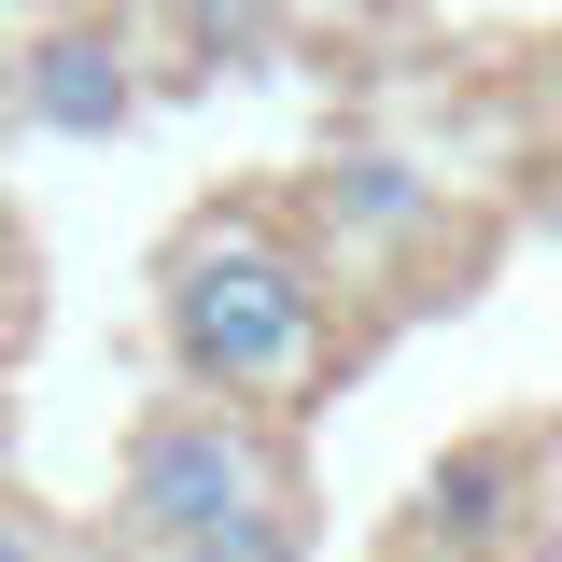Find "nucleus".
<instances>
[{
  "label": "nucleus",
  "mask_w": 562,
  "mask_h": 562,
  "mask_svg": "<svg viewBox=\"0 0 562 562\" xmlns=\"http://www.w3.org/2000/svg\"><path fill=\"white\" fill-rule=\"evenodd\" d=\"M155 324L183 351V380L225 408H310L338 324H324V268L281 239L268 211H198L169 254H155Z\"/></svg>",
  "instance_id": "f257e3e1"
},
{
  "label": "nucleus",
  "mask_w": 562,
  "mask_h": 562,
  "mask_svg": "<svg viewBox=\"0 0 562 562\" xmlns=\"http://www.w3.org/2000/svg\"><path fill=\"white\" fill-rule=\"evenodd\" d=\"M127 549L140 562H310V492L268 408H155L127 436Z\"/></svg>",
  "instance_id": "f03ea898"
},
{
  "label": "nucleus",
  "mask_w": 562,
  "mask_h": 562,
  "mask_svg": "<svg viewBox=\"0 0 562 562\" xmlns=\"http://www.w3.org/2000/svg\"><path fill=\"white\" fill-rule=\"evenodd\" d=\"M127 57H113V29H43V43H14V127H85L113 140L127 127Z\"/></svg>",
  "instance_id": "7ed1b4c3"
},
{
  "label": "nucleus",
  "mask_w": 562,
  "mask_h": 562,
  "mask_svg": "<svg viewBox=\"0 0 562 562\" xmlns=\"http://www.w3.org/2000/svg\"><path fill=\"white\" fill-rule=\"evenodd\" d=\"M324 211H351V225H422V183H394L380 155H351L338 183H324Z\"/></svg>",
  "instance_id": "20e7f679"
},
{
  "label": "nucleus",
  "mask_w": 562,
  "mask_h": 562,
  "mask_svg": "<svg viewBox=\"0 0 562 562\" xmlns=\"http://www.w3.org/2000/svg\"><path fill=\"white\" fill-rule=\"evenodd\" d=\"M0 562H57V520H43V506H14V492H0Z\"/></svg>",
  "instance_id": "39448f33"
},
{
  "label": "nucleus",
  "mask_w": 562,
  "mask_h": 562,
  "mask_svg": "<svg viewBox=\"0 0 562 562\" xmlns=\"http://www.w3.org/2000/svg\"><path fill=\"white\" fill-rule=\"evenodd\" d=\"M0 127H14V57H0Z\"/></svg>",
  "instance_id": "423d86ee"
},
{
  "label": "nucleus",
  "mask_w": 562,
  "mask_h": 562,
  "mask_svg": "<svg viewBox=\"0 0 562 562\" xmlns=\"http://www.w3.org/2000/svg\"><path fill=\"white\" fill-rule=\"evenodd\" d=\"M0 464H14V408H0Z\"/></svg>",
  "instance_id": "0eeeda50"
}]
</instances>
